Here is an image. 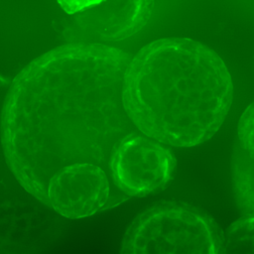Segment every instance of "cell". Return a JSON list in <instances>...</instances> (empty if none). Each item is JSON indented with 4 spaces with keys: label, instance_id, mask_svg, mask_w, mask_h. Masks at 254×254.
Returning <instances> with one entry per match:
<instances>
[{
    "label": "cell",
    "instance_id": "obj_5",
    "mask_svg": "<svg viewBox=\"0 0 254 254\" xmlns=\"http://www.w3.org/2000/svg\"><path fill=\"white\" fill-rule=\"evenodd\" d=\"M128 198L113 185L107 170L91 163H74L51 177L46 205L66 218L79 219L116 206Z\"/></svg>",
    "mask_w": 254,
    "mask_h": 254
},
{
    "label": "cell",
    "instance_id": "obj_8",
    "mask_svg": "<svg viewBox=\"0 0 254 254\" xmlns=\"http://www.w3.org/2000/svg\"><path fill=\"white\" fill-rule=\"evenodd\" d=\"M237 135L242 149L254 160V102L240 116L237 124Z\"/></svg>",
    "mask_w": 254,
    "mask_h": 254
},
{
    "label": "cell",
    "instance_id": "obj_2",
    "mask_svg": "<svg viewBox=\"0 0 254 254\" xmlns=\"http://www.w3.org/2000/svg\"><path fill=\"white\" fill-rule=\"evenodd\" d=\"M233 98L231 75L209 47L189 38L144 46L126 70L123 101L141 133L165 145L193 147L222 125Z\"/></svg>",
    "mask_w": 254,
    "mask_h": 254
},
{
    "label": "cell",
    "instance_id": "obj_7",
    "mask_svg": "<svg viewBox=\"0 0 254 254\" xmlns=\"http://www.w3.org/2000/svg\"><path fill=\"white\" fill-rule=\"evenodd\" d=\"M221 253L254 254V212L241 216L225 229Z\"/></svg>",
    "mask_w": 254,
    "mask_h": 254
},
{
    "label": "cell",
    "instance_id": "obj_6",
    "mask_svg": "<svg viewBox=\"0 0 254 254\" xmlns=\"http://www.w3.org/2000/svg\"><path fill=\"white\" fill-rule=\"evenodd\" d=\"M155 0H102L94 7L65 19L67 38L117 42L138 33L152 16Z\"/></svg>",
    "mask_w": 254,
    "mask_h": 254
},
{
    "label": "cell",
    "instance_id": "obj_1",
    "mask_svg": "<svg viewBox=\"0 0 254 254\" xmlns=\"http://www.w3.org/2000/svg\"><path fill=\"white\" fill-rule=\"evenodd\" d=\"M131 58L100 43L66 44L14 78L1 114L3 153L19 184L43 203L58 170L91 163L109 172L116 145L138 130L123 101Z\"/></svg>",
    "mask_w": 254,
    "mask_h": 254
},
{
    "label": "cell",
    "instance_id": "obj_3",
    "mask_svg": "<svg viewBox=\"0 0 254 254\" xmlns=\"http://www.w3.org/2000/svg\"><path fill=\"white\" fill-rule=\"evenodd\" d=\"M223 231L203 209L190 203L157 202L138 214L120 245L125 254H218Z\"/></svg>",
    "mask_w": 254,
    "mask_h": 254
},
{
    "label": "cell",
    "instance_id": "obj_4",
    "mask_svg": "<svg viewBox=\"0 0 254 254\" xmlns=\"http://www.w3.org/2000/svg\"><path fill=\"white\" fill-rule=\"evenodd\" d=\"M177 168L164 143L134 131L116 145L109 162L113 185L128 197H144L163 190Z\"/></svg>",
    "mask_w": 254,
    "mask_h": 254
},
{
    "label": "cell",
    "instance_id": "obj_9",
    "mask_svg": "<svg viewBox=\"0 0 254 254\" xmlns=\"http://www.w3.org/2000/svg\"><path fill=\"white\" fill-rule=\"evenodd\" d=\"M102 0H58L60 7L67 15H73L80 11L94 7Z\"/></svg>",
    "mask_w": 254,
    "mask_h": 254
}]
</instances>
